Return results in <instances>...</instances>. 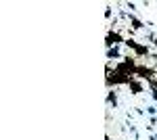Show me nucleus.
I'll use <instances>...</instances> for the list:
<instances>
[{
    "instance_id": "obj_10",
    "label": "nucleus",
    "mask_w": 157,
    "mask_h": 140,
    "mask_svg": "<svg viewBox=\"0 0 157 140\" xmlns=\"http://www.w3.org/2000/svg\"><path fill=\"white\" fill-rule=\"evenodd\" d=\"M149 92H151V98L155 100V105H157V90H149Z\"/></svg>"
},
{
    "instance_id": "obj_11",
    "label": "nucleus",
    "mask_w": 157,
    "mask_h": 140,
    "mask_svg": "<svg viewBox=\"0 0 157 140\" xmlns=\"http://www.w3.org/2000/svg\"><path fill=\"white\" fill-rule=\"evenodd\" d=\"M105 17H107V19H111V9H109V6L105 9Z\"/></svg>"
},
{
    "instance_id": "obj_8",
    "label": "nucleus",
    "mask_w": 157,
    "mask_h": 140,
    "mask_svg": "<svg viewBox=\"0 0 157 140\" xmlns=\"http://www.w3.org/2000/svg\"><path fill=\"white\" fill-rule=\"evenodd\" d=\"M147 113H149V117H155L157 115V107H147Z\"/></svg>"
},
{
    "instance_id": "obj_12",
    "label": "nucleus",
    "mask_w": 157,
    "mask_h": 140,
    "mask_svg": "<svg viewBox=\"0 0 157 140\" xmlns=\"http://www.w3.org/2000/svg\"><path fill=\"white\" fill-rule=\"evenodd\" d=\"M153 44H155V48H157V38H155V42H153Z\"/></svg>"
},
{
    "instance_id": "obj_6",
    "label": "nucleus",
    "mask_w": 157,
    "mask_h": 140,
    "mask_svg": "<svg viewBox=\"0 0 157 140\" xmlns=\"http://www.w3.org/2000/svg\"><path fill=\"white\" fill-rule=\"evenodd\" d=\"M121 52H120V46H113L107 50V59H120Z\"/></svg>"
},
{
    "instance_id": "obj_2",
    "label": "nucleus",
    "mask_w": 157,
    "mask_h": 140,
    "mask_svg": "<svg viewBox=\"0 0 157 140\" xmlns=\"http://www.w3.org/2000/svg\"><path fill=\"white\" fill-rule=\"evenodd\" d=\"M128 21H130V25H132V32H138V29H143V27H145V23H143L138 17H134L132 13H128Z\"/></svg>"
},
{
    "instance_id": "obj_5",
    "label": "nucleus",
    "mask_w": 157,
    "mask_h": 140,
    "mask_svg": "<svg viewBox=\"0 0 157 140\" xmlns=\"http://www.w3.org/2000/svg\"><path fill=\"white\" fill-rule=\"evenodd\" d=\"M134 55H136V57H149V46L138 44V46H136V50H134Z\"/></svg>"
},
{
    "instance_id": "obj_1",
    "label": "nucleus",
    "mask_w": 157,
    "mask_h": 140,
    "mask_svg": "<svg viewBox=\"0 0 157 140\" xmlns=\"http://www.w3.org/2000/svg\"><path fill=\"white\" fill-rule=\"evenodd\" d=\"M153 75H155V69H151V67H147V65H136V69H134V78H140V80H153Z\"/></svg>"
},
{
    "instance_id": "obj_4",
    "label": "nucleus",
    "mask_w": 157,
    "mask_h": 140,
    "mask_svg": "<svg viewBox=\"0 0 157 140\" xmlns=\"http://www.w3.org/2000/svg\"><path fill=\"white\" fill-rule=\"evenodd\" d=\"M107 105L111 107V109H117V92H115V90H109V94H107Z\"/></svg>"
},
{
    "instance_id": "obj_7",
    "label": "nucleus",
    "mask_w": 157,
    "mask_h": 140,
    "mask_svg": "<svg viewBox=\"0 0 157 140\" xmlns=\"http://www.w3.org/2000/svg\"><path fill=\"white\" fill-rule=\"evenodd\" d=\"M128 48H132V50H136V46H138V42L136 40H132V38H126V42H124Z\"/></svg>"
},
{
    "instance_id": "obj_3",
    "label": "nucleus",
    "mask_w": 157,
    "mask_h": 140,
    "mask_svg": "<svg viewBox=\"0 0 157 140\" xmlns=\"http://www.w3.org/2000/svg\"><path fill=\"white\" fill-rule=\"evenodd\" d=\"M128 88H130V94H140L143 90H145V86L140 82H136V80H132V82L128 84Z\"/></svg>"
},
{
    "instance_id": "obj_9",
    "label": "nucleus",
    "mask_w": 157,
    "mask_h": 140,
    "mask_svg": "<svg viewBox=\"0 0 157 140\" xmlns=\"http://www.w3.org/2000/svg\"><path fill=\"white\" fill-rule=\"evenodd\" d=\"M149 86H151V90H157V78H153V80H149Z\"/></svg>"
}]
</instances>
